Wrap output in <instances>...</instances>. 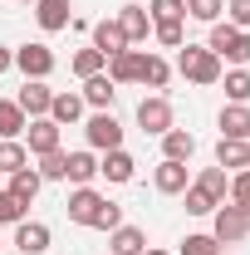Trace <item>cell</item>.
<instances>
[{
    "mask_svg": "<svg viewBox=\"0 0 250 255\" xmlns=\"http://www.w3.org/2000/svg\"><path fill=\"white\" fill-rule=\"evenodd\" d=\"M137 128H142L147 137H162L167 128H177V123H172V103H167L162 94L142 98V103H137Z\"/></svg>",
    "mask_w": 250,
    "mask_h": 255,
    "instance_id": "obj_6",
    "label": "cell"
},
{
    "mask_svg": "<svg viewBox=\"0 0 250 255\" xmlns=\"http://www.w3.org/2000/svg\"><path fill=\"white\" fill-rule=\"evenodd\" d=\"M123 226V206L118 201H103V211L94 216V231H118Z\"/></svg>",
    "mask_w": 250,
    "mask_h": 255,
    "instance_id": "obj_38",
    "label": "cell"
},
{
    "mask_svg": "<svg viewBox=\"0 0 250 255\" xmlns=\"http://www.w3.org/2000/svg\"><path fill=\"white\" fill-rule=\"evenodd\" d=\"M226 20H231L236 30H250V0H231V5H226Z\"/></svg>",
    "mask_w": 250,
    "mask_h": 255,
    "instance_id": "obj_40",
    "label": "cell"
},
{
    "mask_svg": "<svg viewBox=\"0 0 250 255\" xmlns=\"http://www.w3.org/2000/svg\"><path fill=\"white\" fill-rule=\"evenodd\" d=\"M216 206H221V201H216V196H206V191L196 187V182L187 187V216H211Z\"/></svg>",
    "mask_w": 250,
    "mask_h": 255,
    "instance_id": "obj_34",
    "label": "cell"
},
{
    "mask_svg": "<svg viewBox=\"0 0 250 255\" xmlns=\"http://www.w3.org/2000/svg\"><path fill=\"white\" fill-rule=\"evenodd\" d=\"M137 74H142V49H123V54L108 59V79L113 84H137Z\"/></svg>",
    "mask_w": 250,
    "mask_h": 255,
    "instance_id": "obj_18",
    "label": "cell"
},
{
    "mask_svg": "<svg viewBox=\"0 0 250 255\" xmlns=\"http://www.w3.org/2000/svg\"><path fill=\"white\" fill-rule=\"evenodd\" d=\"M177 74H182L187 84H196V89H211V84H221L226 64H221L206 44H182V49H177Z\"/></svg>",
    "mask_w": 250,
    "mask_h": 255,
    "instance_id": "obj_1",
    "label": "cell"
},
{
    "mask_svg": "<svg viewBox=\"0 0 250 255\" xmlns=\"http://www.w3.org/2000/svg\"><path fill=\"white\" fill-rule=\"evenodd\" d=\"M132 172H137V162L127 157L123 147H113V152H103V162H98V177H108V182H132Z\"/></svg>",
    "mask_w": 250,
    "mask_h": 255,
    "instance_id": "obj_17",
    "label": "cell"
},
{
    "mask_svg": "<svg viewBox=\"0 0 250 255\" xmlns=\"http://www.w3.org/2000/svg\"><path fill=\"white\" fill-rule=\"evenodd\" d=\"M206 49H211L221 64H236V69H246V64H250V34H246V30H236L231 20H226V25L216 20V25H211V39H206Z\"/></svg>",
    "mask_w": 250,
    "mask_h": 255,
    "instance_id": "obj_2",
    "label": "cell"
},
{
    "mask_svg": "<svg viewBox=\"0 0 250 255\" xmlns=\"http://www.w3.org/2000/svg\"><path fill=\"white\" fill-rule=\"evenodd\" d=\"M226 196H231L236 206H246V211H250V167H246V172H236V177H231V191H226Z\"/></svg>",
    "mask_w": 250,
    "mask_h": 255,
    "instance_id": "obj_39",
    "label": "cell"
},
{
    "mask_svg": "<svg viewBox=\"0 0 250 255\" xmlns=\"http://www.w3.org/2000/svg\"><path fill=\"white\" fill-rule=\"evenodd\" d=\"M98 177V157L84 147V152H69V167H64V182H74V187H89Z\"/></svg>",
    "mask_w": 250,
    "mask_h": 255,
    "instance_id": "obj_20",
    "label": "cell"
},
{
    "mask_svg": "<svg viewBox=\"0 0 250 255\" xmlns=\"http://www.w3.org/2000/svg\"><path fill=\"white\" fill-rule=\"evenodd\" d=\"M15 103H20V113H25V118H49V103H54V89H49L44 79H25V89L15 94Z\"/></svg>",
    "mask_w": 250,
    "mask_h": 255,
    "instance_id": "obj_8",
    "label": "cell"
},
{
    "mask_svg": "<svg viewBox=\"0 0 250 255\" xmlns=\"http://www.w3.org/2000/svg\"><path fill=\"white\" fill-rule=\"evenodd\" d=\"M25 147H30L34 157L59 152V123H54V118H30V128H25Z\"/></svg>",
    "mask_w": 250,
    "mask_h": 255,
    "instance_id": "obj_9",
    "label": "cell"
},
{
    "mask_svg": "<svg viewBox=\"0 0 250 255\" xmlns=\"http://www.w3.org/2000/svg\"><path fill=\"white\" fill-rule=\"evenodd\" d=\"M25 211H30V206H25L20 196L0 191V226H20V221H25Z\"/></svg>",
    "mask_w": 250,
    "mask_h": 255,
    "instance_id": "obj_35",
    "label": "cell"
},
{
    "mask_svg": "<svg viewBox=\"0 0 250 255\" xmlns=\"http://www.w3.org/2000/svg\"><path fill=\"white\" fill-rule=\"evenodd\" d=\"M108 251L113 255H142L147 251V236L137 226H118V231H108Z\"/></svg>",
    "mask_w": 250,
    "mask_h": 255,
    "instance_id": "obj_21",
    "label": "cell"
},
{
    "mask_svg": "<svg viewBox=\"0 0 250 255\" xmlns=\"http://www.w3.org/2000/svg\"><path fill=\"white\" fill-rule=\"evenodd\" d=\"M84 108H89V103H84L79 94H54V103H49V118H54L59 128H74L79 118H84Z\"/></svg>",
    "mask_w": 250,
    "mask_h": 255,
    "instance_id": "obj_22",
    "label": "cell"
},
{
    "mask_svg": "<svg viewBox=\"0 0 250 255\" xmlns=\"http://www.w3.org/2000/svg\"><path fill=\"white\" fill-rule=\"evenodd\" d=\"M54 64H59V59H54L49 44H20V49H15V69H20L25 79H49Z\"/></svg>",
    "mask_w": 250,
    "mask_h": 255,
    "instance_id": "obj_5",
    "label": "cell"
},
{
    "mask_svg": "<svg viewBox=\"0 0 250 255\" xmlns=\"http://www.w3.org/2000/svg\"><path fill=\"white\" fill-rule=\"evenodd\" d=\"M84 137H89V152H113V147H123V123L113 118V108H98L84 123Z\"/></svg>",
    "mask_w": 250,
    "mask_h": 255,
    "instance_id": "obj_4",
    "label": "cell"
},
{
    "mask_svg": "<svg viewBox=\"0 0 250 255\" xmlns=\"http://www.w3.org/2000/svg\"><path fill=\"white\" fill-rule=\"evenodd\" d=\"M211 236H216L221 246L246 241V236H250V211H246V206H236V201H221L216 211H211Z\"/></svg>",
    "mask_w": 250,
    "mask_h": 255,
    "instance_id": "obj_3",
    "label": "cell"
},
{
    "mask_svg": "<svg viewBox=\"0 0 250 255\" xmlns=\"http://www.w3.org/2000/svg\"><path fill=\"white\" fill-rule=\"evenodd\" d=\"M221 137L250 142V108L246 103H226V108H221Z\"/></svg>",
    "mask_w": 250,
    "mask_h": 255,
    "instance_id": "obj_12",
    "label": "cell"
},
{
    "mask_svg": "<svg viewBox=\"0 0 250 255\" xmlns=\"http://www.w3.org/2000/svg\"><path fill=\"white\" fill-rule=\"evenodd\" d=\"M39 187H44V177H39V172H34V167H20V172H10V196H20V201H25V206H30L34 196H39Z\"/></svg>",
    "mask_w": 250,
    "mask_h": 255,
    "instance_id": "obj_24",
    "label": "cell"
},
{
    "mask_svg": "<svg viewBox=\"0 0 250 255\" xmlns=\"http://www.w3.org/2000/svg\"><path fill=\"white\" fill-rule=\"evenodd\" d=\"M157 44H167V49H182L187 44V30H182V20H167V25H152Z\"/></svg>",
    "mask_w": 250,
    "mask_h": 255,
    "instance_id": "obj_37",
    "label": "cell"
},
{
    "mask_svg": "<svg viewBox=\"0 0 250 255\" xmlns=\"http://www.w3.org/2000/svg\"><path fill=\"white\" fill-rule=\"evenodd\" d=\"M20 5H34V0H20Z\"/></svg>",
    "mask_w": 250,
    "mask_h": 255,
    "instance_id": "obj_43",
    "label": "cell"
},
{
    "mask_svg": "<svg viewBox=\"0 0 250 255\" xmlns=\"http://www.w3.org/2000/svg\"><path fill=\"white\" fill-rule=\"evenodd\" d=\"M5 69H15V49H5V44H0V74H5Z\"/></svg>",
    "mask_w": 250,
    "mask_h": 255,
    "instance_id": "obj_41",
    "label": "cell"
},
{
    "mask_svg": "<svg viewBox=\"0 0 250 255\" xmlns=\"http://www.w3.org/2000/svg\"><path fill=\"white\" fill-rule=\"evenodd\" d=\"M152 182H157V191L162 196H177V191H187L191 182H187V162H157V172H152Z\"/></svg>",
    "mask_w": 250,
    "mask_h": 255,
    "instance_id": "obj_14",
    "label": "cell"
},
{
    "mask_svg": "<svg viewBox=\"0 0 250 255\" xmlns=\"http://www.w3.org/2000/svg\"><path fill=\"white\" fill-rule=\"evenodd\" d=\"M103 69H108V59H103V54H98L94 44H89V49H79V54H74V74H79V79H94V74H103Z\"/></svg>",
    "mask_w": 250,
    "mask_h": 255,
    "instance_id": "obj_29",
    "label": "cell"
},
{
    "mask_svg": "<svg viewBox=\"0 0 250 255\" xmlns=\"http://www.w3.org/2000/svg\"><path fill=\"white\" fill-rule=\"evenodd\" d=\"M30 128V118L20 113V103L15 98H0V137H20Z\"/></svg>",
    "mask_w": 250,
    "mask_h": 255,
    "instance_id": "obj_27",
    "label": "cell"
},
{
    "mask_svg": "<svg viewBox=\"0 0 250 255\" xmlns=\"http://www.w3.org/2000/svg\"><path fill=\"white\" fill-rule=\"evenodd\" d=\"M113 94H118V84H113V79H108V74H94V79H84V103H89V108H113Z\"/></svg>",
    "mask_w": 250,
    "mask_h": 255,
    "instance_id": "obj_19",
    "label": "cell"
},
{
    "mask_svg": "<svg viewBox=\"0 0 250 255\" xmlns=\"http://www.w3.org/2000/svg\"><path fill=\"white\" fill-rule=\"evenodd\" d=\"M221 10H226V0H187V15H191V20H201V25H216Z\"/></svg>",
    "mask_w": 250,
    "mask_h": 255,
    "instance_id": "obj_33",
    "label": "cell"
},
{
    "mask_svg": "<svg viewBox=\"0 0 250 255\" xmlns=\"http://www.w3.org/2000/svg\"><path fill=\"white\" fill-rule=\"evenodd\" d=\"M15 246H20V255H44L49 251V226L25 216V221L15 226Z\"/></svg>",
    "mask_w": 250,
    "mask_h": 255,
    "instance_id": "obj_11",
    "label": "cell"
},
{
    "mask_svg": "<svg viewBox=\"0 0 250 255\" xmlns=\"http://www.w3.org/2000/svg\"><path fill=\"white\" fill-rule=\"evenodd\" d=\"M147 15H152V25L182 20V15H187V0H152V5H147Z\"/></svg>",
    "mask_w": 250,
    "mask_h": 255,
    "instance_id": "obj_32",
    "label": "cell"
},
{
    "mask_svg": "<svg viewBox=\"0 0 250 255\" xmlns=\"http://www.w3.org/2000/svg\"><path fill=\"white\" fill-rule=\"evenodd\" d=\"M103 191H94V187H74L69 191V201H64V211H69V221L74 226H94V216L103 211Z\"/></svg>",
    "mask_w": 250,
    "mask_h": 255,
    "instance_id": "obj_7",
    "label": "cell"
},
{
    "mask_svg": "<svg viewBox=\"0 0 250 255\" xmlns=\"http://www.w3.org/2000/svg\"><path fill=\"white\" fill-rule=\"evenodd\" d=\"M30 167V147L20 137H0V172H20Z\"/></svg>",
    "mask_w": 250,
    "mask_h": 255,
    "instance_id": "obj_26",
    "label": "cell"
},
{
    "mask_svg": "<svg viewBox=\"0 0 250 255\" xmlns=\"http://www.w3.org/2000/svg\"><path fill=\"white\" fill-rule=\"evenodd\" d=\"M196 187L206 191V196H216V201H226V191H231V177H226V167H201Z\"/></svg>",
    "mask_w": 250,
    "mask_h": 255,
    "instance_id": "obj_28",
    "label": "cell"
},
{
    "mask_svg": "<svg viewBox=\"0 0 250 255\" xmlns=\"http://www.w3.org/2000/svg\"><path fill=\"white\" fill-rule=\"evenodd\" d=\"M221 79H226V98L231 103H250V69H231Z\"/></svg>",
    "mask_w": 250,
    "mask_h": 255,
    "instance_id": "obj_30",
    "label": "cell"
},
{
    "mask_svg": "<svg viewBox=\"0 0 250 255\" xmlns=\"http://www.w3.org/2000/svg\"><path fill=\"white\" fill-rule=\"evenodd\" d=\"M216 167H226V172H246V167H250V142L221 137V142H216Z\"/></svg>",
    "mask_w": 250,
    "mask_h": 255,
    "instance_id": "obj_23",
    "label": "cell"
},
{
    "mask_svg": "<svg viewBox=\"0 0 250 255\" xmlns=\"http://www.w3.org/2000/svg\"><path fill=\"white\" fill-rule=\"evenodd\" d=\"M94 49L103 54V59H113V54H123V49H132V44H127V34L118 30V20H98L94 25Z\"/></svg>",
    "mask_w": 250,
    "mask_h": 255,
    "instance_id": "obj_13",
    "label": "cell"
},
{
    "mask_svg": "<svg viewBox=\"0 0 250 255\" xmlns=\"http://www.w3.org/2000/svg\"><path fill=\"white\" fill-rule=\"evenodd\" d=\"M191 152H196V137L187 128H167L162 132V157L167 162H191Z\"/></svg>",
    "mask_w": 250,
    "mask_h": 255,
    "instance_id": "obj_16",
    "label": "cell"
},
{
    "mask_svg": "<svg viewBox=\"0 0 250 255\" xmlns=\"http://www.w3.org/2000/svg\"><path fill=\"white\" fill-rule=\"evenodd\" d=\"M177 255H221V241L211 236V231H206V236H187Z\"/></svg>",
    "mask_w": 250,
    "mask_h": 255,
    "instance_id": "obj_36",
    "label": "cell"
},
{
    "mask_svg": "<svg viewBox=\"0 0 250 255\" xmlns=\"http://www.w3.org/2000/svg\"><path fill=\"white\" fill-rule=\"evenodd\" d=\"M34 20H39L44 34H59V30H69V20H74V5H69V0H34Z\"/></svg>",
    "mask_w": 250,
    "mask_h": 255,
    "instance_id": "obj_10",
    "label": "cell"
},
{
    "mask_svg": "<svg viewBox=\"0 0 250 255\" xmlns=\"http://www.w3.org/2000/svg\"><path fill=\"white\" fill-rule=\"evenodd\" d=\"M142 255H172V251H152V246H147V251H142Z\"/></svg>",
    "mask_w": 250,
    "mask_h": 255,
    "instance_id": "obj_42",
    "label": "cell"
},
{
    "mask_svg": "<svg viewBox=\"0 0 250 255\" xmlns=\"http://www.w3.org/2000/svg\"><path fill=\"white\" fill-rule=\"evenodd\" d=\"M118 30L127 34V44L147 39V30H152V15H147V5H123V10H118Z\"/></svg>",
    "mask_w": 250,
    "mask_h": 255,
    "instance_id": "obj_15",
    "label": "cell"
},
{
    "mask_svg": "<svg viewBox=\"0 0 250 255\" xmlns=\"http://www.w3.org/2000/svg\"><path fill=\"white\" fill-rule=\"evenodd\" d=\"M64 167H69V152H64V147H59V152H44L34 172H39L44 182H64Z\"/></svg>",
    "mask_w": 250,
    "mask_h": 255,
    "instance_id": "obj_31",
    "label": "cell"
},
{
    "mask_svg": "<svg viewBox=\"0 0 250 255\" xmlns=\"http://www.w3.org/2000/svg\"><path fill=\"white\" fill-rule=\"evenodd\" d=\"M167 79H172V64L162 59V54H142V74H137V84H147V89H167Z\"/></svg>",
    "mask_w": 250,
    "mask_h": 255,
    "instance_id": "obj_25",
    "label": "cell"
}]
</instances>
